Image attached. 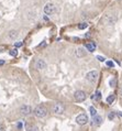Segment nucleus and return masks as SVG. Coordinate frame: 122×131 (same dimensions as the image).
<instances>
[{"mask_svg": "<svg viewBox=\"0 0 122 131\" xmlns=\"http://www.w3.org/2000/svg\"><path fill=\"white\" fill-rule=\"evenodd\" d=\"M33 113H34V116L37 117V118H43V117H45L47 115V109L44 106L40 105L33 110Z\"/></svg>", "mask_w": 122, "mask_h": 131, "instance_id": "1", "label": "nucleus"}, {"mask_svg": "<svg viewBox=\"0 0 122 131\" xmlns=\"http://www.w3.org/2000/svg\"><path fill=\"white\" fill-rule=\"evenodd\" d=\"M98 79V72L97 71H90L86 74V80L90 84H95Z\"/></svg>", "mask_w": 122, "mask_h": 131, "instance_id": "2", "label": "nucleus"}, {"mask_svg": "<svg viewBox=\"0 0 122 131\" xmlns=\"http://www.w3.org/2000/svg\"><path fill=\"white\" fill-rule=\"evenodd\" d=\"M65 111V105L63 102H56L53 105V112L56 115H62Z\"/></svg>", "mask_w": 122, "mask_h": 131, "instance_id": "3", "label": "nucleus"}, {"mask_svg": "<svg viewBox=\"0 0 122 131\" xmlns=\"http://www.w3.org/2000/svg\"><path fill=\"white\" fill-rule=\"evenodd\" d=\"M74 98H75L76 101H78V102L84 101V100H86V98H87L86 93L84 90H76L75 94H74Z\"/></svg>", "mask_w": 122, "mask_h": 131, "instance_id": "4", "label": "nucleus"}, {"mask_svg": "<svg viewBox=\"0 0 122 131\" xmlns=\"http://www.w3.org/2000/svg\"><path fill=\"white\" fill-rule=\"evenodd\" d=\"M88 117H87V115H85V113H80V115H78V116L76 117V122H77V124H79V126H84V124H88Z\"/></svg>", "mask_w": 122, "mask_h": 131, "instance_id": "5", "label": "nucleus"}, {"mask_svg": "<svg viewBox=\"0 0 122 131\" xmlns=\"http://www.w3.org/2000/svg\"><path fill=\"white\" fill-rule=\"evenodd\" d=\"M55 11H56V8H55V6L53 4H51V2H48V4H46L44 6V13L45 15H53Z\"/></svg>", "mask_w": 122, "mask_h": 131, "instance_id": "6", "label": "nucleus"}, {"mask_svg": "<svg viewBox=\"0 0 122 131\" xmlns=\"http://www.w3.org/2000/svg\"><path fill=\"white\" fill-rule=\"evenodd\" d=\"M20 112H21L23 116H29V115H31V113L33 112V110H32V108H31V106L23 105L20 107Z\"/></svg>", "mask_w": 122, "mask_h": 131, "instance_id": "7", "label": "nucleus"}, {"mask_svg": "<svg viewBox=\"0 0 122 131\" xmlns=\"http://www.w3.org/2000/svg\"><path fill=\"white\" fill-rule=\"evenodd\" d=\"M35 66L37 69H44L46 67V62L44 60H42V58H39L35 62Z\"/></svg>", "mask_w": 122, "mask_h": 131, "instance_id": "8", "label": "nucleus"}, {"mask_svg": "<svg viewBox=\"0 0 122 131\" xmlns=\"http://www.w3.org/2000/svg\"><path fill=\"white\" fill-rule=\"evenodd\" d=\"M85 47H86L89 52H95L96 51V44L93 43V42H88V43H86L85 44Z\"/></svg>", "mask_w": 122, "mask_h": 131, "instance_id": "9", "label": "nucleus"}, {"mask_svg": "<svg viewBox=\"0 0 122 131\" xmlns=\"http://www.w3.org/2000/svg\"><path fill=\"white\" fill-rule=\"evenodd\" d=\"M87 52L84 50L83 47H78L77 50H76V55L78 56V57H84V56H86Z\"/></svg>", "mask_w": 122, "mask_h": 131, "instance_id": "10", "label": "nucleus"}, {"mask_svg": "<svg viewBox=\"0 0 122 131\" xmlns=\"http://www.w3.org/2000/svg\"><path fill=\"white\" fill-rule=\"evenodd\" d=\"M92 124L95 126H99V124H102V118L100 116H95L92 119Z\"/></svg>", "mask_w": 122, "mask_h": 131, "instance_id": "11", "label": "nucleus"}, {"mask_svg": "<svg viewBox=\"0 0 122 131\" xmlns=\"http://www.w3.org/2000/svg\"><path fill=\"white\" fill-rule=\"evenodd\" d=\"M104 20H107V22L109 23V24H113L115 21L117 20V18H115V17H112L111 15H108L104 17Z\"/></svg>", "mask_w": 122, "mask_h": 131, "instance_id": "12", "label": "nucleus"}, {"mask_svg": "<svg viewBox=\"0 0 122 131\" xmlns=\"http://www.w3.org/2000/svg\"><path fill=\"white\" fill-rule=\"evenodd\" d=\"M26 131H39V127L35 124H28L26 126Z\"/></svg>", "mask_w": 122, "mask_h": 131, "instance_id": "13", "label": "nucleus"}, {"mask_svg": "<svg viewBox=\"0 0 122 131\" xmlns=\"http://www.w3.org/2000/svg\"><path fill=\"white\" fill-rule=\"evenodd\" d=\"M8 37H10V39H15V37H18V32L15 30H11L10 32L8 33Z\"/></svg>", "mask_w": 122, "mask_h": 131, "instance_id": "14", "label": "nucleus"}, {"mask_svg": "<svg viewBox=\"0 0 122 131\" xmlns=\"http://www.w3.org/2000/svg\"><path fill=\"white\" fill-rule=\"evenodd\" d=\"M115 95H109V96L107 97V102L111 105L112 102L115 101Z\"/></svg>", "mask_w": 122, "mask_h": 131, "instance_id": "15", "label": "nucleus"}, {"mask_svg": "<svg viewBox=\"0 0 122 131\" xmlns=\"http://www.w3.org/2000/svg\"><path fill=\"white\" fill-rule=\"evenodd\" d=\"M93 99H96V100H100L101 99V93L99 90H97L96 91V94H95V96L92 97Z\"/></svg>", "mask_w": 122, "mask_h": 131, "instance_id": "16", "label": "nucleus"}, {"mask_svg": "<svg viewBox=\"0 0 122 131\" xmlns=\"http://www.w3.org/2000/svg\"><path fill=\"white\" fill-rule=\"evenodd\" d=\"M87 26H88V24H87L86 22H81V23H79L78 24V29L84 30V29H86Z\"/></svg>", "mask_w": 122, "mask_h": 131, "instance_id": "17", "label": "nucleus"}, {"mask_svg": "<svg viewBox=\"0 0 122 131\" xmlns=\"http://www.w3.org/2000/svg\"><path fill=\"white\" fill-rule=\"evenodd\" d=\"M9 54H10L11 56H17V55H18V50H17V49L10 50V51H9Z\"/></svg>", "mask_w": 122, "mask_h": 131, "instance_id": "18", "label": "nucleus"}, {"mask_svg": "<svg viewBox=\"0 0 122 131\" xmlns=\"http://www.w3.org/2000/svg\"><path fill=\"white\" fill-rule=\"evenodd\" d=\"M89 111H90V115H91V116H93V117L96 116V113H97V110L95 109V107H92V106L89 108Z\"/></svg>", "mask_w": 122, "mask_h": 131, "instance_id": "19", "label": "nucleus"}, {"mask_svg": "<svg viewBox=\"0 0 122 131\" xmlns=\"http://www.w3.org/2000/svg\"><path fill=\"white\" fill-rule=\"evenodd\" d=\"M109 84H110V86H111V87H115V84H117V79H115V78H112V79H110Z\"/></svg>", "mask_w": 122, "mask_h": 131, "instance_id": "20", "label": "nucleus"}, {"mask_svg": "<svg viewBox=\"0 0 122 131\" xmlns=\"http://www.w3.org/2000/svg\"><path fill=\"white\" fill-rule=\"evenodd\" d=\"M115 117V112H110L109 115H108V118L110 119V120H113V118Z\"/></svg>", "mask_w": 122, "mask_h": 131, "instance_id": "21", "label": "nucleus"}, {"mask_svg": "<svg viewBox=\"0 0 122 131\" xmlns=\"http://www.w3.org/2000/svg\"><path fill=\"white\" fill-rule=\"evenodd\" d=\"M106 64H107V66H109V67H113V66H115V64H113L112 61H107Z\"/></svg>", "mask_w": 122, "mask_h": 131, "instance_id": "22", "label": "nucleus"}, {"mask_svg": "<svg viewBox=\"0 0 122 131\" xmlns=\"http://www.w3.org/2000/svg\"><path fill=\"white\" fill-rule=\"evenodd\" d=\"M22 45H23V42H21V41H20V42H15V47H21Z\"/></svg>", "mask_w": 122, "mask_h": 131, "instance_id": "23", "label": "nucleus"}, {"mask_svg": "<svg viewBox=\"0 0 122 131\" xmlns=\"http://www.w3.org/2000/svg\"><path fill=\"white\" fill-rule=\"evenodd\" d=\"M97 60H98V61H100V62H104V56L98 55V56H97Z\"/></svg>", "mask_w": 122, "mask_h": 131, "instance_id": "24", "label": "nucleus"}, {"mask_svg": "<svg viewBox=\"0 0 122 131\" xmlns=\"http://www.w3.org/2000/svg\"><path fill=\"white\" fill-rule=\"evenodd\" d=\"M22 127H23L22 122H20V121H19L18 124H17V128H18V129H22Z\"/></svg>", "mask_w": 122, "mask_h": 131, "instance_id": "25", "label": "nucleus"}, {"mask_svg": "<svg viewBox=\"0 0 122 131\" xmlns=\"http://www.w3.org/2000/svg\"><path fill=\"white\" fill-rule=\"evenodd\" d=\"M119 93H120V96H121V97H122V86H121V87H120V90H119Z\"/></svg>", "mask_w": 122, "mask_h": 131, "instance_id": "26", "label": "nucleus"}, {"mask_svg": "<svg viewBox=\"0 0 122 131\" xmlns=\"http://www.w3.org/2000/svg\"><path fill=\"white\" fill-rule=\"evenodd\" d=\"M0 131H4V128L2 127V126H1V124H0Z\"/></svg>", "mask_w": 122, "mask_h": 131, "instance_id": "27", "label": "nucleus"}, {"mask_svg": "<svg viewBox=\"0 0 122 131\" xmlns=\"http://www.w3.org/2000/svg\"><path fill=\"white\" fill-rule=\"evenodd\" d=\"M44 45H45V42H43V43L40 44V46H39V47H42V46H44Z\"/></svg>", "mask_w": 122, "mask_h": 131, "instance_id": "28", "label": "nucleus"}, {"mask_svg": "<svg viewBox=\"0 0 122 131\" xmlns=\"http://www.w3.org/2000/svg\"><path fill=\"white\" fill-rule=\"evenodd\" d=\"M44 20H45V21H48V18H47L46 15H44Z\"/></svg>", "mask_w": 122, "mask_h": 131, "instance_id": "29", "label": "nucleus"}, {"mask_svg": "<svg viewBox=\"0 0 122 131\" xmlns=\"http://www.w3.org/2000/svg\"><path fill=\"white\" fill-rule=\"evenodd\" d=\"M4 61H0V65H4Z\"/></svg>", "mask_w": 122, "mask_h": 131, "instance_id": "30", "label": "nucleus"}, {"mask_svg": "<svg viewBox=\"0 0 122 131\" xmlns=\"http://www.w3.org/2000/svg\"><path fill=\"white\" fill-rule=\"evenodd\" d=\"M118 115H119V116H120V117H122V112H119Z\"/></svg>", "mask_w": 122, "mask_h": 131, "instance_id": "31", "label": "nucleus"}]
</instances>
